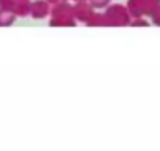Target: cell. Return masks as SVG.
<instances>
[{"mask_svg":"<svg viewBox=\"0 0 160 151\" xmlns=\"http://www.w3.org/2000/svg\"><path fill=\"white\" fill-rule=\"evenodd\" d=\"M11 22V16L7 11H0V25H7Z\"/></svg>","mask_w":160,"mask_h":151,"instance_id":"1","label":"cell"},{"mask_svg":"<svg viewBox=\"0 0 160 151\" xmlns=\"http://www.w3.org/2000/svg\"><path fill=\"white\" fill-rule=\"evenodd\" d=\"M0 7H3L5 10L10 8V0H0Z\"/></svg>","mask_w":160,"mask_h":151,"instance_id":"2","label":"cell"}]
</instances>
